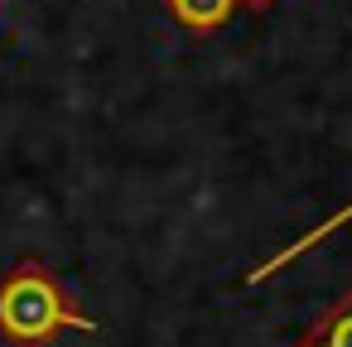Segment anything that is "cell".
<instances>
[{"mask_svg":"<svg viewBox=\"0 0 352 347\" xmlns=\"http://www.w3.org/2000/svg\"><path fill=\"white\" fill-rule=\"evenodd\" d=\"M63 328L97 333V318L39 256H20L0 275V342L6 347H54Z\"/></svg>","mask_w":352,"mask_h":347,"instance_id":"6da1fadb","label":"cell"},{"mask_svg":"<svg viewBox=\"0 0 352 347\" xmlns=\"http://www.w3.org/2000/svg\"><path fill=\"white\" fill-rule=\"evenodd\" d=\"M347 222H352V203H342V208H338V212H333V217H323V222H318V227H309V232H304V236H294V241H289V246H280V251H275V256H270V260H261V265H256V270H251V275H246V284H265V280H270V275H280V270H285V265H294V260H299V256H304V251H309V246H318V241H328V236H333V232H342V227H347Z\"/></svg>","mask_w":352,"mask_h":347,"instance_id":"7a4b0ae2","label":"cell"},{"mask_svg":"<svg viewBox=\"0 0 352 347\" xmlns=\"http://www.w3.org/2000/svg\"><path fill=\"white\" fill-rule=\"evenodd\" d=\"M164 10L174 15V25L179 30H188V34H217L236 10H241V0H164Z\"/></svg>","mask_w":352,"mask_h":347,"instance_id":"277c9868","label":"cell"},{"mask_svg":"<svg viewBox=\"0 0 352 347\" xmlns=\"http://www.w3.org/2000/svg\"><path fill=\"white\" fill-rule=\"evenodd\" d=\"M241 5H246V10H256V15H261V10H270V5H275V0H241Z\"/></svg>","mask_w":352,"mask_h":347,"instance_id":"5b68a950","label":"cell"},{"mask_svg":"<svg viewBox=\"0 0 352 347\" xmlns=\"http://www.w3.org/2000/svg\"><path fill=\"white\" fill-rule=\"evenodd\" d=\"M294 347H352V284L328 309H318V318L304 328Z\"/></svg>","mask_w":352,"mask_h":347,"instance_id":"3957f363","label":"cell"}]
</instances>
